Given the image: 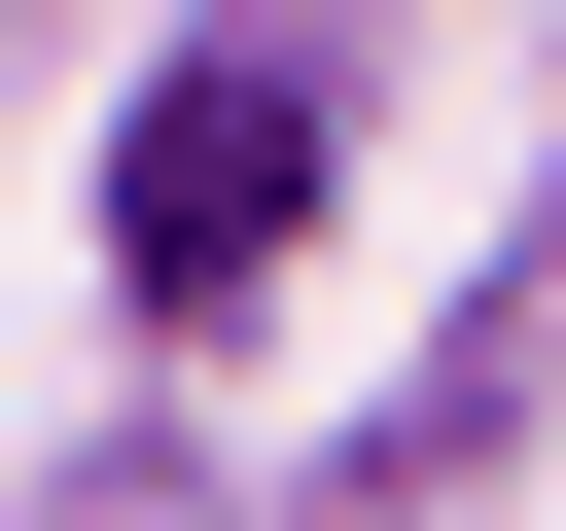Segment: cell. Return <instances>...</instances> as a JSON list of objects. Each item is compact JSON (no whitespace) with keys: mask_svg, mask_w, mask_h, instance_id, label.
<instances>
[{"mask_svg":"<svg viewBox=\"0 0 566 531\" xmlns=\"http://www.w3.org/2000/svg\"><path fill=\"white\" fill-rule=\"evenodd\" d=\"M283 212H318V71H177V106L106 142V248H142V283H248Z\"/></svg>","mask_w":566,"mask_h":531,"instance_id":"6da1fadb","label":"cell"}]
</instances>
